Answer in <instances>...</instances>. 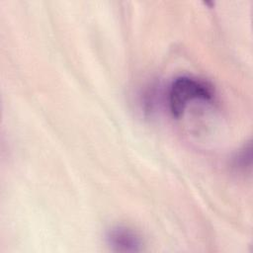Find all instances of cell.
Instances as JSON below:
<instances>
[{
  "label": "cell",
  "instance_id": "1",
  "mask_svg": "<svg viewBox=\"0 0 253 253\" xmlns=\"http://www.w3.org/2000/svg\"><path fill=\"white\" fill-rule=\"evenodd\" d=\"M213 91L211 87L197 78L190 76H180L176 78L168 92L169 110L173 117L183 116L188 105L196 100L211 101Z\"/></svg>",
  "mask_w": 253,
  "mask_h": 253
},
{
  "label": "cell",
  "instance_id": "2",
  "mask_svg": "<svg viewBox=\"0 0 253 253\" xmlns=\"http://www.w3.org/2000/svg\"><path fill=\"white\" fill-rule=\"evenodd\" d=\"M106 238L108 244L119 252H137L142 245L140 236L126 226L112 227L108 231Z\"/></svg>",
  "mask_w": 253,
  "mask_h": 253
},
{
  "label": "cell",
  "instance_id": "3",
  "mask_svg": "<svg viewBox=\"0 0 253 253\" xmlns=\"http://www.w3.org/2000/svg\"><path fill=\"white\" fill-rule=\"evenodd\" d=\"M251 157V149L250 145L244 147L236 156L235 158V166H237L240 169H245V165L250 164V158Z\"/></svg>",
  "mask_w": 253,
  "mask_h": 253
}]
</instances>
